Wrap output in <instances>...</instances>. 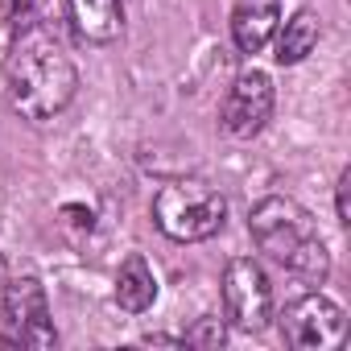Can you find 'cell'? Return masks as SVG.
Masks as SVG:
<instances>
[{
    "label": "cell",
    "instance_id": "1",
    "mask_svg": "<svg viewBox=\"0 0 351 351\" xmlns=\"http://www.w3.org/2000/svg\"><path fill=\"white\" fill-rule=\"evenodd\" d=\"M79 91V66L66 54L58 29L42 17H25L13 25V42L5 54V95L9 108L29 120H54Z\"/></svg>",
    "mask_w": 351,
    "mask_h": 351
},
{
    "label": "cell",
    "instance_id": "2",
    "mask_svg": "<svg viewBox=\"0 0 351 351\" xmlns=\"http://www.w3.org/2000/svg\"><path fill=\"white\" fill-rule=\"evenodd\" d=\"M248 232H252V244L269 261H277L281 269H289V273H298L302 281H314V285L326 281V273H330L326 240L318 236L310 211L298 207L293 199H285V195L261 199L248 215Z\"/></svg>",
    "mask_w": 351,
    "mask_h": 351
},
{
    "label": "cell",
    "instance_id": "3",
    "mask_svg": "<svg viewBox=\"0 0 351 351\" xmlns=\"http://www.w3.org/2000/svg\"><path fill=\"white\" fill-rule=\"evenodd\" d=\"M228 219V199L203 178H173L153 195V223L178 244L211 240Z\"/></svg>",
    "mask_w": 351,
    "mask_h": 351
},
{
    "label": "cell",
    "instance_id": "4",
    "mask_svg": "<svg viewBox=\"0 0 351 351\" xmlns=\"http://www.w3.org/2000/svg\"><path fill=\"white\" fill-rule=\"evenodd\" d=\"M5 298V326L9 335H0V343H25V347H54L58 330L50 322V298L38 277H13L0 289Z\"/></svg>",
    "mask_w": 351,
    "mask_h": 351
},
{
    "label": "cell",
    "instance_id": "5",
    "mask_svg": "<svg viewBox=\"0 0 351 351\" xmlns=\"http://www.w3.org/2000/svg\"><path fill=\"white\" fill-rule=\"evenodd\" d=\"M281 339L298 351H335L347 339V314L326 293H306L281 314Z\"/></svg>",
    "mask_w": 351,
    "mask_h": 351
},
{
    "label": "cell",
    "instance_id": "6",
    "mask_svg": "<svg viewBox=\"0 0 351 351\" xmlns=\"http://www.w3.org/2000/svg\"><path fill=\"white\" fill-rule=\"evenodd\" d=\"M223 306L232 326L240 330H265L273 318V285L265 269L252 256H236L223 269Z\"/></svg>",
    "mask_w": 351,
    "mask_h": 351
},
{
    "label": "cell",
    "instance_id": "7",
    "mask_svg": "<svg viewBox=\"0 0 351 351\" xmlns=\"http://www.w3.org/2000/svg\"><path fill=\"white\" fill-rule=\"evenodd\" d=\"M273 104H277L273 79H269L265 71H244V75L232 83L228 99H223L219 124H223L228 136H236V141H252V136L269 124Z\"/></svg>",
    "mask_w": 351,
    "mask_h": 351
},
{
    "label": "cell",
    "instance_id": "8",
    "mask_svg": "<svg viewBox=\"0 0 351 351\" xmlns=\"http://www.w3.org/2000/svg\"><path fill=\"white\" fill-rule=\"evenodd\" d=\"M71 25L83 42L108 46L124 34V5L120 0H66Z\"/></svg>",
    "mask_w": 351,
    "mask_h": 351
},
{
    "label": "cell",
    "instance_id": "9",
    "mask_svg": "<svg viewBox=\"0 0 351 351\" xmlns=\"http://www.w3.org/2000/svg\"><path fill=\"white\" fill-rule=\"evenodd\" d=\"M277 29H281L277 0H240L232 9V38L244 54H261Z\"/></svg>",
    "mask_w": 351,
    "mask_h": 351
},
{
    "label": "cell",
    "instance_id": "10",
    "mask_svg": "<svg viewBox=\"0 0 351 351\" xmlns=\"http://www.w3.org/2000/svg\"><path fill=\"white\" fill-rule=\"evenodd\" d=\"M116 302L124 310H132V314H141V310H149L157 302V277H153L145 256H128L120 265V273H116Z\"/></svg>",
    "mask_w": 351,
    "mask_h": 351
},
{
    "label": "cell",
    "instance_id": "11",
    "mask_svg": "<svg viewBox=\"0 0 351 351\" xmlns=\"http://www.w3.org/2000/svg\"><path fill=\"white\" fill-rule=\"evenodd\" d=\"M273 38H277V62H281V66H298V62L318 46V17H314L310 9H298V13L285 21V29L273 34Z\"/></svg>",
    "mask_w": 351,
    "mask_h": 351
},
{
    "label": "cell",
    "instance_id": "12",
    "mask_svg": "<svg viewBox=\"0 0 351 351\" xmlns=\"http://www.w3.org/2000/svg\"><path fill=\"white\" fill-rule=\"evenodd\" d=\"M182 343H186V347H223V343H228V326L207 314V318L195 322V330H186Z\"/></svg>",
    "mask_w": 351,
    "mask_h": 351
},
{
    "label": "cell",
    "instance_id": "13",
    "mask_svg": "<svg viewBox=\"0 0 351 351\" xmlns=\"http://www.w3.org/2000/svg\"><path fill=\"white\" fill-rule=\"evenodd\" d=\"M34 5H38V0H0V9H5L9 25H21L25 17H34Z\"/></svg>",
    "mask_w": 351,
    "mask_h": 351
},
{
    "label": "cell",
    "instance_id": "14",
    "mask_svg": "<svg viewBox=\"0 0 351 351\" xmlns=\"http://www.w3.org/2000/svg\"><path fill=\"white\" fill-rule=\"evenodd\" d=\"M339 223H351V169L339 173Z\"/></svg>",
    "mask_w": 351,
    "mask_h": 351
},
{
    "label": "cell",
    "instance_id": "15",
    "mask_svg": "<svg viewBox=\"0 0 351 351\" xmlns=\"http://www.w3.org/2000/svg\"><path fill=\"white\" fill-rule=\"evenodd\" d=\"M5 281H9V265H5V256H0V289H5Z\"/></svg>",
    "mask_w": 351,
    "mask_h": 351
}]
</instances>
